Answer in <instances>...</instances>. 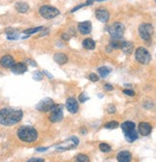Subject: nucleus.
<instances>
[{
  "instance_id": "1",
  "label": "nucleus",
  "mask_w": 156,
  "mask_h": 162,
  "mask_svg": "<svg viewBox=\"0 0 156 162\" xmlns=\"http://www.w3.org/2000/svg\"><path fill=\"white\" fill-rule=\"evenodd\" d=\"M23 117V112L21 110L14 109V108L6 107L0 110V124L6 127L17 125L21 121Z\"/></svg>"
},
{
  "instance_id": "2",
  "label": "nucleus",
  "mask_w": 156,
  "mask_h": 162,
  "mask_svg": "<svg viewBox=\"0 0 156 162\" xmlns=\"http://www.w3.org/2000/svg\"><path fill=\"white\" fill-rule=\"evenodd\" d=\"M17 137L23 142L31 143L37 140L38 138V131L35 129L33 127L30 125H23L20 127L17 131Z\"/></svg>"
},
{
  "instance_id": "3",
  "label": "nucleus",
  "mask_w": 156,
  "mask_h": 162,
  "mask_svg": "<svg viewBox=\"0 0 156 162\" xmlns=\"http://www.w3.org/2000/svg\"><path fill=\"white\" fill-rule=\"evenodd\" d=\"M78 144H79V139L76 136H72L64 141V142L56 145V150L58 152H66L68 151V150H72L76 148Z\"/></svg>"
},
{
  "instance_id": "4",
  "label": "nucleus",
  "mask_w": 156,
  "mask_h": 162,
  "mask_svg": "<svg viewBox=\"0 0 156 162\" xmlns=\"http://www.w3.org/2000/svg\"><path fill=\"white\" fill-rule=\"evenodd\" d=\"M135 58L140 64L146 65L151 61V54L145 47L140 46L135 50Z\"/></svg>"
},
{
  "instance_id": "5",
  "label": "nucleus",
  "mask_w": 156,
  "mask_h": 162,
  "mask_svg": "<svg viewBox=\"0 0 156 162\" xmlns=\"http://www.w3.org/2000/svg\"><path fill=\"white\" fill-rule=\"evenodd\" d=\"M39 13L43 19H51L56 17L57 16L60 15V11L57 8L53 7V6H48V5H44L41 6L39 10Z\"/></svg>"
},
{
  "instance_id": "6",
  "label": "nucleus",
  "mask_w": 156,
  "mask_h": 162,
  "mask_svg": "<svg viewBox=\"0 0 156 162\" xmlns=\"http://www.w3.org/2000/svg\"><path fill=\"white\" fill-rule=\"evenodd\" d=\"M124 31H125L124 25L121 22H114L108 28V32L111 35V37L113 39H117V40H119L124 36Z\"/></svg>"
},
{
  "instance_id": "7",
  "label": "nucleus",
  "mask_w": 156,
  "mask_h": 162,
  "mask_svg": "<svg viewBox=\"0 0 156 162\" xmlns=\"http://www.w3.org/2000/svg\"><path fill=\"white\" fill-rule=\"evenodd\" d=\"M152 32H153V27L149 23H142L139 26V35L142 40L149 41L151 39Z\"/></svg>"
},
{
  "instance_id": "8",
  "label": "nucleus",
  "mask_w": 156,
  "mask_h": 162,
  "mask_svg": "<svg viewBox=\"0 0 156 162\" xmlns=\"http://www.w3.org/2000/svg\"><path fill=\"white\" fill-rule=\"evenodd\" d=\"M50 116L49 120L51 123H59L61 122L64 118V114H63V107L59 104H54L52 109L50 110Z\"/></svg>"
},
{
  "instance_id": "9",
  "label": "nucleus",
  "mask_w": 156,
  "mask_h": 162,
  "mask_svg": "<svg viewBox=\"0 0 156 162\" xmlns=\"http://www.w3.org/2000/svg\"><path fill=\"white\" fill-rule=\"evenodd\" d=\"M54 101L53 100L49 98H46L43 100H41L40 102L37 104L36 106V109L41 111V112H48L52 109V107L54 106Z\"/></svg>"
},
{
  "instance_id": "10",
  "label": "nucleus",
  "mask_w": 156,
  "mask_h": 162,
  "mask_svg": "<svg viewBox=\"0 0 156 162\" xmlns=\"http://www.w3.org/2000/svg\"><path fill=\"white\" fill-rule=\"evenodd\" d=\"M66 107H67L68 111L71 114H75L77 113L78 109H79V105H78L77 100L74 98L70 97L67 100V102H66Z\"/></svg>"
},
{
  "instance_id": "11",
  "label": "nucleus",
  "mask_w": 156,
  "mask_h": 162,
  "mask_svg": "<svg viewBox=\"0 0 156 162\" xmlns=\"http://www.w3.org/2000/svg\"><path fill=\"white\" fill-rule=\"evenodd\" d=\"M95 17L97 19L101 22H107L109 20L110 14L106 9L104 8H98L95 10Z\"/></svg>"
},
{
  "instance_id": "12",
  "label": "nucleus",
  "mask_w": 156,
  "mask_h": 162,
  "mask_svg": "<svg viewBox=\"0 0 156 162\" xmlns=\"http://www.w3.org/2000/svg\"><path fill=\"white\" fill-rule=\"evenodd\" d=\"M77 27H78L79 32L83 35H88L92 32V22L89 21V20H86V21H83V22H79Z\"/></svg>"
},
{
  "instance_id": "13",
  "label": "nucleus",
  "mask_w": 156,
  "mask_h": 162,
  "mask_svg": "<svg viewBox=\"0 0 156 162\" xmlns=\"http://www.w3.org/2000/svg\"><path fill=\"white\" fill-rule=\"evenodd\" d=\"M138 130H139V133L143 136H148V135L150 134L152 131V127L151 125H149L148 123L142 122L139 124V127H138Z\"/></svg>"
},
{
  "instance_id": "14",
  "label": "nucleus",
  "mask_w": 156,
  "mask_h": 162,
  "mask_svg": "<svg viewBox=\"0 0 156 162\" xmlns=\"http://www.w3.org/2000/svg\"><path fill=\"white\" fill-rule=\"evenodd\" d=\"M14 64V59L11 55H5L0 59V65L5 69H11Z\"/></svg>"
},
{
  "instance_id": "15",
  "label": "nucleus",
  "mask_w": 156,
  "mask_h": 162,
  "mask_svg": "<svg viewBox=\"0 0 156 162\" xmlns=\"http://www.w3.org/2000/svg\"><path fill=\"white\" fill-rule=\"evenodd\" d=\"M11 71L14 74H22L27 71V66L24 63H17L11 68Z\"/></svg>"
},
{
  "instance_id": "16",
  "label": "nucleus",
  "mask_w": 156,
  "mask_h": 162,
  "mask_svg": "<svg viewBox=\"0 0 156 162\" xmlns=\"http://www.w3.org/2000/svg\"><path fill=\"white\" fill-rule=\"evenodd\" d=\"M117 159L119 162H131L132 154L128 151H122L117 155Z\"/></svg>"
},
{
  "instance_id": "17",
  "label": "nucleus",
  "mask_w": 156,
  "mask_h": 162,
  "mask_svg": "<svg viewBox=\"0 0 156 162\" xmlns=\"http://www.w3.org/2000/svg\"><path fill=\"white\" fill-rule=\"evenodd\" d=\"M14 7H16V10L19 12V13H21V14H25L27 12L29 11V5L27 4L26 2H23V1H19L16 3V5H14Z\"/></svg>"
},
{
  "instance_id": "18",
  "label": "nucleus",
  "mask_w": 156,
  "mask_h": 162,
  "mask_svg": "<svg viewBox=\"0 0 156 162\" xmlns=\"http://www.w3.org/2000/svg\"><path fill=\"white\" fill-rule=\"evenodd\" d=\"M53 59H54V61H55L57 64H59V65H65L66 63L68 61V56L66 55V54H64V53H56V54H54Z\"/></svg>"
},
{
  "instance_id": "19",
  "label": "nucleus",
  "mask_w": 156,
  "mask_h": 162,
  "mask_svg": "<svg viewBox=\"0 0 156 162\" xmlns=\"http://www.w3.org/2000/svg\"><path fill=\"white\" fill-rule=\"evenodd\" d=\"M124 137L126 141H128L129 143H133L135 140L138 139V132L136 130V128L133 130L127 131V132H124Z\"/></svg>"
},
{
  "instance_id": "20",
  "label": "nucleus",
  "mask_w": 156,
  "mask_h": 162,
  "mask_svg": "<svg viewBox=\"0 0 156 162\" xmlns=\"http://www.w3.org/2000/svg\"><path fill=\"white\" fill-rule=\"evenodd\" d=\"M121 48L125 54H131L134 50V46L131 42H122Z\"/></svg>"
},
{
  "instance_id": "21",
  "label": "nucleus",
  "mask_w": 156,
  "mask_h": 162,
  "mask_svg": "<svg viewBox=\"0 0 156 162\" xmlns=\"http://www.w3.org/2000/svg\"><path fill=\"white\" fill-rule=\"evenodd\" d=\"M82 44H83L84 48H86V49L92 50V49L95 48V42L92 40V39H91V38L85 39V40L83 41Z\"/></svg>"
},
{
  "instance_id": "22",
  "label": "nucleus",
  "mask_w": 156,
  "mask_h": 162,
  "mask_svg": "<svg viewBox=\"0 0 156 162\" xmlns=\"http://www.w3.org/2000/svg\"><path fill=\"white\" fill-rule=\"evenodd\" d=\"M121 129L124 133V132H127V131L135 129V127H135L134 123H132V122H124L121 125Z\"/></svg>"
},
{
  "instance_id": "23",
  "label": "nucleus",
  "mask_w": 156,
  "mask_h": 162,
  "mask_svg": "<svg viewBox=\"0 0 156 162\" xmlns=\"http://www.w3.org/2000/svg\"><path fill=\"white\" fill-rule=\"evenodd\" d=\"M121 44H122L121 41L117 40V39H112V40L110 41V47L112 49H114V48H115V49H119V48H121Z\"/></svg>"
},
{
  "instance_id": "24",
  "label": "nucleus",
  "mask_w": 156,
  "mask_h": 162,
  "mask_svg": "<svg viewBox=\"0 0 156 162\" xmlns=\"http://www.w3.org/2000/svg\"><path fill=\"white\" fill-rule=\"evenodd\" d=\"M97 71L101 77H106V76H108V74L110 73L111 69L107 68V67H100V68H98Z\"/></svg>"
},
{
  "instance_id": "25",
  "label": "nucleus",
  "mask_w": 156,
  "mask_h": 162,
  "mask_svg": "<svg viewBox=\"0 0 156 162\" xmlns=\"http://www.w3.org/2000/svg\"><path fill=\"white\" fill-rule=\"evenodd\" d=\"M43 26H39V27H35V28H29V29H26L23 31L24 34H28V35H31V34H34V33H37L39 31H41V30H43Z\"/></svg>"
},
{
  "instance_id": "26",
  "label": "nucleus",
  "mask_w": 156,
  "mask_h": 162,
  "mask_svg": "<svg viewBox=\"0 0 156 162\" xmlns=\"http://www.w3.org/2000/svg\"><path fill=\"white\" fill-rule=\"evenodd\" d=\"M104 127L108 128V129H115V128L119 127V123L116 122V121L109 122V123H107V124L104 125Z\"/></svg>"
},
{
  "instance_id": "27",
  "label": "nucleus",
  "mask_w": 156,
  "mask_h": 162,
  "mask_svg": "<svg viewBox=\"0 0 156 162\" xmlns=\"http://www.w3.org/2000/svg\"><path fill=\"white\" fill-rule=\"evenodd\" d=\"M76 162H90V159L86 154H80L76 156Z\"/></svg>"
},
{
  "instance_id": "28",
  "label": "nucleus",
  "mask_w": 156,
  "mask_h": 162,
  "mask_svg": "<svg viewBox=\"0 0 156 162\" xmlns=\"http://www.w3.org/2000/svg\"><path fill=\"white\" fill-rule=\"evenodd\" d=\"M99 150L103 152H111V147L106 143H101L99 144Z\"/></svg>"
},
{
  "instance_id": "29",
  "label": "nucleus",
  "mask_w": 156,
  "mask_h": 162,
  "mask_svg": "<svg viewBox=\"0 0 156 162\" xmlns=\"http://www.w3.org/2000/svg\"><path fill=\"white\" fill-rule=\"evenodd\" d=\"M89 79L92 81V82H97L98 80H99V77L97 76V74H95V73H90V75H89Z\"/></svg>"
},
{
  "instance_id": "30",
  "label": "nucleus",
  "mask_w": 156,
  "mask_h": 162,
  "mask_svg": "<svg viewBox=\"0 0 156 162\" xmlns=\"http://www.w3.org/2000/svg\"><path fill=\"white\" fill-rule=\"evenodd\" d=\"M89 100V97H87V96L85 94H81L79 96V100H80V102H85V101H87Z\"/></svg>"
},
{
  "instance_id": "31",
  "label": "nucleus",
  "mask_w": 156,
  "mask_h": 162,
  "mask_svg": "<svg viewBox=\"0 0 156 162\" xmlns=\"http://www.w3.org/2000/svg\"><path fill=\"white\" fill-rule=\"evenodd\" d=\"M124 93L125 95L130 96V97H133V96L135 95V92L134 91H132V90H127V89L124 90Z\"/></svg>"
},
{
  "instance_id": "32",
  "label": "nucleus",
  "mask_w": 156,
  "mask_h": 162,
  "mask_svg": "<svg viewBox=\"0 0 156 162\" xmlns=\"http://www.w3.org/2000/svg\"><path fill=\"white\" fill-rule=\"evenodd\" d=\"M27 162H44V159H43V158H30V159L27 161Z\"/></svg>"
},
{
  "instance_id": "33",
  "label": "nucleus",
  "mask_w": 156,
  "mask_h": 162,
  "mask_svg": "<svg viewBox=\"0 0 156 162\" xmlns=\"http://www.w3.org/2000/svg\"><path fill=\"white\" fill-rule=\"evenodd\" d=\"M108 112L110 114H114L116 112V107L111 104V105H109V107H108Z\"/></svg>"
},
{
  "instance_id": "34",
  "label": "nucleus",
  "mask_w": 156,
  "mask_h": 162,
  "mask_svg": "<svg viewBox=\"0 0 156 162\" xmlns=\"http://www.w3.org/2000/svg\"><path fill=\"white\" fill-rule=\"evenodd\" d=\"M34 78H36L37 80H41V74L37 71V73H34Z\"/></svg>"
},
{
  "instance_id": "35",
  "label": "nucleus",
  "mask_w": 156,
  "mask_h": 162,
  "mask_svg": "<svg viewBox=\"0 0 156 162\" xmlns=\"http://www.w3.org/2000/svg\"><path fill=\"white\" fill-rule=\"evenodd\" d=\"M104 88L107 90V91H112V90L114 89L112 85H110V84H106V85L104 86Z\"/></svg>"
},
{
  "instance_id": "36",
  "label": "nucleus",
  "mask_w": 156,
  "mask_h": 162,
  "mask_svg": "<svg viewBox=\"0 0 156 162\" xmlns=\"http://www.w3.org/2000/svg\"><path fill=\"white\" fill-rule=\"evenodd\" d=\"M62 38L64 39L65 41H68V40H70V36H68V34H66V33H63V35H62Z\"/></svg>"
},
{
  "instance_id": "37",
  "label": "nucleus",
  "mask_w": 156,
  "mask_h": 162,
  "mask_svg": "<svg viewBox=\"0 0 156 162\" xmlns=\"http://www.w3.org/2000/svg\"><path fill=\"white\" fill-rule=\"evenodd\" d=\"M95 0H87L86 3H84V5L85 6H89V5H92V3H94Z\"/></svg>"
},
{
  "instance_id": "38",
  "label": "nucleus",
  "mask_w": 156,
  "mask_h": 162,
  "mask_svg": "<svg viewBox=\"0 0 156 162\" xmlns=\"http://www.w3.org/2000/svg\"><path fill=\"white\" fill-rule=\"evenodd\" d=\"M84 6H85V5H84V4H81V5H79V6H77V7H75V8H73V9H72V10H71V13H74V12H75V11H77V10H78V9H80V8H82V7H84Z\"/></svg>"
},
{
  "instance_id": "39",
  "label": "nucleus",
  "mask_w": 156,
  "mask_h": 162,
  "mask_svg": "<svg viewBox=\"0 0 156 162\" xmlns=\"http://www.w3.org/2000/svg\"><path fill=\"white\" fill-rule=\"evenodd\" d=\"M46 150H48V148H47V147H46V148H38L37 151L38 152H46Z\"/></svg>"
},
{
  "instance_id": "40",
  "label": "nucleus",
  "mask_w": 156,
  "mask_h": 162,
  "mask_svg": "<svg viewBox=\"0 0 156 162\" xmlns=\"http://www.w3.org/2000/svg\"><path fill=\"white\" fill-rule=\"evenodd\" d=\"M43 73H44V74H46V75H47V76L49 77V78H52V77H53L52 75H50V74H49L48 73H47L46 71H43Z\"/></svg>"
},
{
  "instance_id": "41",
  "label": "nucleus",
  "mask_w": 156,
  "mask_h": 162,
  "mask_svg": "<svg viewBox=\"0 0 156 162\" xmlns=\"http://www.w3.org/2000/svg\"><path fill=\"white\" fill-rule=\"evenodd\" d=\"M86 132H87V130L85 129V128H82V129H81V133H83V134H86Z\"/></svg>"
},
{
  "instance_id": "42",
  "label": "nucleus",
  "mask_w": 156,
  "mask_h": 162,
  "mask_svg": "<svg viewBox=\"0 0 156 162\" xmlns=\"http://www.w3.org/2000/svg\"><path fill=\"white\" fill-rule=\"evenodd\" d=\"M95 1H104V0H95Z\"/></svg>"
}]
</instances>
